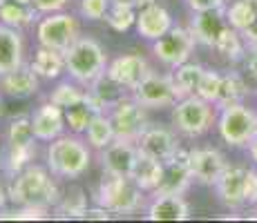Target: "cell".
<instances>
[{"mask_svg": "<svg viewBox=\"0 0 257 223\" xmlns=\"http://www.w3.org/2000/svg\"><path fill=\"white\" fill-rule=\"evenodd\" d=\"M9 199L14 205H34L52 210L61 199V192L45 167L27 165L14 176L12 187H9Z\"/></svg>", "mask_w": 257, "mask_h": 223, "instance_id": "1", "label": "cell"}, {"mask_svg": "<svg viewBox=\"0 0 257 223\" xmlns=\"http://www.w3.org/2000/svg\"><path fill=\"white\" fill-rule=\"evenodd\" d=\"M65 69L76 83L90 87L107 72V54L98 41L81 36L65 52Z\"/></svg>", "mask_w": 257, "mask_h": 223, "instance_id": "2", "label": "cell"}, {"mask_svg": "<svg viewBox=\"0 0 257 223\" xmlns=\"http://www.w3.org/2000/svg\"><path fill=\"white\" fill-rule=\"evenodd\" d=\"M92 163V152L78 136H58L49 141L47 167L54 176L76 178L85 174Z\"/></svg>", "mask_w": 257, "mask_h": 223, "instance_id": "3", "label": "cell"}, {"mask_svg": "<svg viewBox=\"0 0 257 223\" xmlns=\"http://www.w3.org/2000/svg\"><path fill=\"white\" fill-rule=\"evenodd\" d=\"M36 134H34L32 118L18 116L9 123L7 130V143L0 154V163L7 174L16 176L21 170L32 165V158L36 156Z\"/></svg>", "mask_w": 257, "mask_h": 223, "instance_id": "4", "label": "cell"}, {"mask_svg": "<svg viewBox=\"0 0 257 223\" xmlns=\"http://www.w3.org/2000/svg\"><path fill=\"white\" fill-rule=\"evenodd\" d=\"M96 203L112 212V214H132L141 210L143 190L130 176L105 174L96 190Z\"/></svg>", "mask_w": 257, "mask_h": 223, "instance_id": "5", "label": "cell"}, {"mask_svg": "<svg viewBox=\"0 0 257 223\" xmlns=\"http://www.w3.org/2000/svg\"><path fill=\"white\" fill-rule=\"evenodd\" d=\"M217 130L228 145H248L257 136V112L241 103L221 107V114L217 118Z\"/></svg>", "mask_w": 257, "mask_h": 223, "instance_id": "6", "label": "cell"}, {"mask_svg": "<svg viewBox=\"0 0 257 223\" xmlns=\"http://www.w3.org/2000/svg\"><path fill=\"white\" fill-rule=\"evenodd\" d=\"M212 121H215V112H212V103L204 101L201 96H184L175 103L172 110V123L175 130L184 136H201L204 132L210 130Z\"/></svg>", "mask_w": 257, "mask_h": 223, "instance_id": "7", "label": "cell"}, {"mask_svg": "<svg viewBox=\"0 0 257 223\" xmlns=\"http://www.w3.org/2000/svg\"><path fill=\"white\" fill-rule=\"evenodd\" d=\"M36 36L43 47L56 49V52L65 54L67 49L81 38V27H78V21L72 14L54 12V14H47V16L38 23Z\"/></svg>", "mask_w": 257, "mask_h": 223, "instance_id": "8", "label": "cell"}, {"mask_svg": "<svg viewBox=\"0 0 257 223\" xmlns=\"http://www.w3.org/2000/svg\"><path fill=\"white\" fill-rule=\"evenodd\" d=\"M132 96L148 110H164L172 107L179 101V89L175 85V78L166 76V74L150 72L146 78L132 89Z\"/></svg>", "mask_w": 257, "mask_h": 223, "instance_id": "9", "label": "cell"}, {"mask_svg": "<svg viewBox=\"0 0 257 223\" xmlns=\"http://www.w3.org/2000/svg\"><path fill=\"white\" fill-rule=\"evenodd\" d=\"M146 110L135 96L132 98H123L118 101L110 112V118H112V125H114V132H116V138L121 141H132L137 143L141 138V134L148 130V116H146Z\"/></svg>", "mask_w": 257, "mask_h": 223, "instance_id": "10", "label": "cell"}, {"mask_svg": "<svg viewBox=\"0 0 257 223\" xmlns=\"http://www.w3.org/2000/svg\"><path fill=\"white\" fill-rule=\"evenodd\" d=\"M195 43H197V38L190 29L175 27V25H172L164 36L155 41L152 52H155V56L159 58L164 65L179 67L181 63H186L188 58H190L192 49H195Z\"/></svg>", "mask_w": 257, "mask_h": 223, "instance_id": "11", "label": "cell"}, {"mask_svg": "<svg viewBox=\"0 0 257 223\" xmlns=\"http://www.w3.org/2000/svg\"><path fill=\"white\" fill-rule=\"evenodd\" d=\"M188 154L190 152L179 150L172 158H168L164 163V174H161V181L157 185V190L152 194H184L190 185L192 170H190V161H188Z\"/></svg>", "mask_w": 257, "mask_h": 223, "instance_id": "12", "label": "cell"}, {"mask_svg": "<svg viewBox=\"0 0 257 223\" xmlns=\"http://www.w3.org/2000/svg\"><path fill=\"white\" fill-rule=\"evenodd\" d=\"M137 158H139V145L132 141H121V138H116L105 150H101V165H103L105 174L132 176Z\"/></svg>", "mask_w": 257, "mask_h": 223, "instance_id": "13", "label": "cell"}, {"mask_svg": "<svg viewBox=\"0 0 257 223\" xmlns=\"http://www.w3.org/2000/svg\"><path fill=\"white\" fill-rule=\"evenodd\" d=\"M188 161H190L192 176L199 183H204V185H215L219 181V176L226 172V167H228L226 156L219 150H215V147L192 150L188 154Z\"/></svg>", "mask_w": 257, "mask_h": 223, "instance_id": "14", "label": "cell"}, {"mask_svg": "<svg viewBox=\"0 0 257 223\" xmlns=\"http://www.w3.org/2000/svg\"><path fill=\"white\" fill-rule=\"evenodd\" d=\"M137 145H139V150L143 154L157 158V161H161V163H166L168 158H172L181 150L175 134L168 130V127H161V125H148V130L141 134Z\"/></svg>", "mask_w": 257, "mask_h": 223, "instance_id": "15", "label": "cell"}, {"mask_svg": "<svg viewBox=\"0 0 257 223\" xmlns=\"http://www.w3.org/2000/svg\"><path fill=\"white\" fill-rule=\"evenodd\" d=\"M150 72L152 69L143 56H139V54H123V56L114 58L107 65L105 74L110 78H114L118 85H123L125 89H135Z\"/></svg>", "mask_w": 257, "mask_h": 223, "instance_id": "16", "label": "cell"}, {"mask_svg": "<svg viewBox=\"0 0 257 223\" xmlns=\"http://www.w3.org/2000/svg\"><path fill=\"white\" fill-rule=\"evenodd\" d=\"M137 32H139L141 38L155 43L157 38H161L168 29L172 27V18L170 12L166 7H161L157 0L143 5V7L137 9Z\"/></svg>", "mask_w": 257, "mask_h": 223, "instance_id": "17", "label": "cell"}, {"mask_svg": "<svg viewBox=\"0 0 257 223\" xmlns=\"http://www.w3.org/2000/svg\"><path fill=\"white\" fill-rule=\"evenodd\" d=\"M228 18H226V12L221 9H212V12H199L195 14L190 25V32L195 34L197 43L208 45V47L215 49L219 38L224 36V32L228 29Z\"/></svg>", "mask_w": 257, "mask_h": 223, "instance_id": "18", "label": "cell"}, {"mask_svg": "<svg viewBox=\"0 0 257 223\" xmlns=\"http://www.w3.org/2000/svg\"><path fill=\"white\" fill-rule=\"evenodd\" d=\"M32 125H34V134H36L38 141H54L58 138L65 130V110L56 103H43L32 116Z\"/></svg>", "mask_w": 257, "mask_h": 223, "instance_id": "19", "label": "cell"}, {"mask_svg": "<svg viewBox=\"0 0 257 223\" xmlns=\"http://www.w3.org/2000/svg\"><path fill=\"white\" fill-rule=\"evenodd\" d=\"M246 172L248 167H226V172L219 176V181L215 183L217 194L224 205L228 207H241L246 203Z\"/></svg>", "mask_w": 257, "mask_h": 223, "instance_id": "20", "label": "cell"}, {"mask_svg": "<svg viewBox=\"0 0 257 223\" xmlns=\"http://www.w3.org/2000/svg\"><path fill=\"white\" fill-rule=\"evenodd\" d=\"M25 45L23 36L16 27L0 23V76L23 67Z\"/></svg>", "mask_w": 257, "mask_h": 223, "instance_id": "21", "label": "cell"}, {"mask_svg": "<svg viewBox=\"0 0 257 223\" xmlns=\"http://www.w3.org/2000/svg\"><path fill=\"white\" fill-rule=\"evenodd\" d=\"M146 216L150 221H186L190 216V205L181 194H157Z\"/></svg>", "mask_w": 257, "mask_h": 223, "instance_id": "22", "label": "cell"}, {"mask_svg": "<svg viewBox=\"0 0 257 223\" xmlns=\"http://www.w3.org/2000/svg\"><path fill=\"white\" fill-rule=\"evenodd\" d=\"M38 78L41 76L34 72L32 65L29 67L23 65L14 69V72L5 74V76H0V89L14 98H27L38 92Z\"/></svg>", "mask_w": 257, "mask_h": 223, "instance_id": "23", "label": "cell"}, {"mask_svg": "<svg viewBox=\"0 0 257 223\" xmlns=\"http://www.w3.org/2000/svg\"><path fill=\"white\" fill-rule=\"evenodd\" d=\"M101 112H103V107L98 105L96 98H94L90 94V89H87L83 101H78L76 105L65 107V125L70 127L74 134H83L87 130V125L92 123V118Z\"/></svg>", "mask_w": 257, "mask_h": 223, "instance_id": "24", "label": "cell"}, {"mask_svg": "<svg viewBox=\"0 0 257 223\" xmlns=\"http://www.w3.org/2000/svg\"><path fill=\"white\" fill-rule=\"evenodd\" d=\"M161 174H164V163L157 161V158L143 154L139 150V158H137V165L132 170V181L141 187L143 192H155L157 185L161 181Z\"/></svg>", "mask_w": 257, "mask_h": 223, "instance_id": "25", "label": "cell"}, {"mask_svg": "<svg viewBox=\"0 0 257 223\" xmlns=\"http://www.w3.org/2000/svg\"><path fill=\"white\" fill-rule=\"evenodd\" d=\"M32 69L38 74L41 78H58L65 69V54L63 52H56V49H49V47H43L34 54V61H32Z\"/></svg>", "mask_w": 257, "mask_h": 223, "instance_id": "26", "label": "cell"}, {"mask_svg": "<svg viewBox=\"0 0 257 223\" xmlns=\"http://www.w3.org/2000/svg\"><path fill=\"white\" fill-rule=\"evenodd\" d=\"M85 136H87V145L94 147V150H105L110 143L116 141V132H114V125H112V118L110 114L101 112L92 118V123L87 125L85 130Z\"/></svg>", "mask_w": 257, "mask_h": 223, "instance_id": "27", "label": "cell"}, {"mask_svg": "<svg viewBox=\"0 0 257 223\" xmlns=\"http://www.w3.org/2000/svg\"><path fill=\"white\" fill-rule=\"evenodd\" d=\"M38 16L34 5H25L18 0H0V23L9 27L21 29L25 25L34 23Z\"/></svg>", "mask_w": 257, "mask_h": 223, "instance_id": "28", "label": "cell"}, {"mask_svg": "<svg viewBox=\"0 0 257 223\" xmlns=\"http://www.w3.org/2000/svg\"><path fill=\"white\" fill-rule=\"evenodd\" d=\"M248 94V83L239 76V74L230 72L221 76V85H219V94H217V101L215 105L226 107V105H235V103H241L244 96Z\"/></svg>", "mask_w": 257, "mask_h": 223, "instance_id": "29", "label": "cell"}, {"mask_svg": "<svg viewBox=\"0 0 257 223\" xmlns=\"http://www.w3.org/2000/svg\"><path fill=\"white\" fill-rule=\"evenodd\" d=\"M204 72L206 69L201 65H197V63H181L179 67H175V74H172V78H175V85L179 89V96H195L197 89H199V83L201 78H204Z\"/></svg>", "mask_w": 257, "mask_h": 223, "instance_id": "30", "label": "cell"}, {"mask_svg": "<svg viewBox=\"0 0 257 223\" xmlns=\"http://www.w3.org/2000/svg\"><path fill=\"white\" fill-rule=\"evenodd\" d=\"M90 94L94 98H96V103L103 107V112H105V107H114L118 101H123L125 98V87L118 85L114 78H110L107 74H103L101 78H98L96 83H92L90 85Z\"/></svg>", "mask_w": 257, "mask_h": 223, "instance_id": "31", "label": "cell"}, {"mask_svg": "<svg viewBox=\"0 0 257 223\" xmlns=\"http://www.w3.org/2000/svg\"><path fill=\"white\" fill-rule=\"evenodd\" d=\"M87 210V196L83 187H70L56 203V216L61 219H83Z\"/></svg>", "mask_w": 257, "mask_h": 223, "instance_id": "32", "label": "cell"}, {"mask_svg": "<svg viewBox=\"0 0 257 223\" xmlns=\"http://www.w3.org/2000/svg\"><path fill=\"white\" fill-rule=\"evenodd\" d=\"M103 21L110 25L114 32H127L132 25H137V7H130V5H114V3H112Z\"/></svg>", "mask_w": 257, "mask_h": 223, "instance_id": "33", "label": "cell"}, {"mask_svg": "<svg viewBox=\"0 0 257 223\" xmlns=\"http://www.w3.org/2000/svg\"><path fill=\"white\" fill-rule=\"evenodd\" d=\"M217 52L224 54V56H228L230 61H237V58L244 56V36H241L237 29L228 27L224 32V36L219 38V43H217Z\"/></svg>", "mask_w": 257, "mask_h": 223, "instance_id": "34", "label": "cell"}, {"mask_svg": "<svg viewBox=\"0 0 257 223\" xmlns=\"http://www.w3.org/2000/svg\"><path fill=\"white\" fill-rule=\"evenodd\" d=\"M85 98V89H81L78 85H74V83H61L56 89H52V94H49V101L56 103V105H61L63 110L70 105H76L78 101H83Z\"/></svg>", "mask_w": 257, "mask_h": 223, "instance_id": "35", "label": "cell"}, {"mask_svg": "<svg viewBox=\"0 0 257 223\" xmlns=\"http://www.w3.org/2000/svg\"><path fill=\"white\" fill-rule=\"evenodd\" d=\"M45 207H34V205H14L12 210L3 207L0 210V219L5 221H34V219H47Z\"/></svg>", "mask_w": 257, "mask_h": 223, "instance_id": "36", "label": "cell"}, {"mask_svg": "<svg viewBox=\"0 0 257 223\" xmlns=\"http://www.w3.org/2000/svg\"><path fill=\"white\" fill-rule=\"evenodd\" d=\"M219 85H221V74L206 69L204 78H201V83H199V89H197V96H201L208 103H215L217 94H219Z\"/></svg>", "mask_w": 257, "mask_h": 223, "instance_id": "37", "label": "cell"}, {"mask_svg": "<svg viewBox=\"0 0 257 223\" xmlns=\"http://www.w3.org/2000/svg\"><path fill=\"white\" fill-rule=\"evenodd\" d=\"M112 0H81V16L87 21H103Z\"/></svg>", "mask_w": 257, "mask_h": 223, "instance_id": "38", "label": "cell"}, {"mask_svg": "<svg viewBox=\"0 0 257 223\" xmlns=\"http://www.w3.org/2000/svg\"><path fill=\"white\" fill-rule=\"evenodd\" d=\"M244 72L253 83H257V45H250V52L244 54Z\"/></svg>", "mask_w": 257, "mask_h": 223, "instance_id": "39", "label": "cell"}, {"mask_svg": "<svg viewBox=\"0 0 257 223\" xmlns=\"http://www.w3.org/2000/svg\"><path fill=\"white\" fill-rule=\"evenodd\" d=\"M70 0H32V5L36 7L38 14H54V12H61Z\"/></svg>", "mask_w": 257, "mask_h": 223, "instance_id": "40", "label": "cell"}, {"mask_svg": "<svg viewBox=\"0 0 257 223\" xmlns=\"http://www.w3.org/2000/svg\"><path fill=\"white\" fill-rule=\"evenodd\" d=\"M186 3L195 14L212 12V9H224V0H186Z\"/></svg>", "mask_w": 257, "mask_h": 223, "instance_id": "41", "label": "cell"}, {"mask_svg": "<svg viewBox=\"0 0 257 223\" xmlns=\"http://www.w3.org/2000/svg\"><path fill=\"white\" fill-rule=\"evenodd\" d=\"M246 203H257V170L246 172Z\"/></svg>", "mask_w": 257, "mask_h": 223, "instance_id": "42", "label": "cell"}, {"mask_svg": "<svg viewBox=\"0 0 257 223\" xmlns=\"http://www.w3.org/2000/svg\"><path fill=\"white\" fill-rule=\"evenodd\" d=\"M83 219H98V221H107L112 219V212L107 210V207L98 205V207H87L85 214H83Z\"/></svg>", "mask_w": 257, "mask_h": 223, "instance_id": "43", "label": "cell"}, {"mask_svg": "<svg viewBox=\"0 0 257 223\" xmlns=\"http://www.w3.org/2000/svg\"><path fill=\"white\" fill-rule=\"evenodd\" d=\"M114 5H130V7H143V5H148V3H152V0H112Z\"/></svg>", "mask_w": 257, "mask_h": 223, "instance_id": "44", "label": "cell"}, {"mask_svg": "<svg viewBox=\"0 0 257 223\" xmlns=\"http://www.w3.org/2000/svg\"><path fill=\"white\" fill-rule=\"evenodd\" d=\"M248 152H250V158H253V161L257 163V136L248 143Z\"/></svg>", "mask_w": 257, "mask_h": 223, "instance_id": "45", "label": "cell"}, {"mask_svg": "<svg viewBox=\"0 0 257 223\" xmlns=\"http://www.w3.org/2000/svg\"><path fill=\"white\" fill-rule=\"evenodd\" d=\"M5 201H7V196H5V190H3V185H0V210L5 207Z\"/></svg>", "mask_w": 257, "mask_h": 223, "instance_id": "46", "label": "cell"}, {"mask_svg": "<svg viewBox=\"0 0 257 223\" xmlns=\"http://www.w3.org/2000/svg\"><path fill=\"white\" fill-rule=\"evenodd\" d=\"M18 3H25V5H32V0H18Z\"/></svg>", "mask_w": 257, "mask_h": 223, "instance_id": "47", "label": "cell"}, {"mask_svg": "<svg viewBox=\"0 0 257 223\" xmlns=\"http://www.w3.org/2000/svg\"><path fill=\"white\" fill-rule=\"evenodd\" d=\"M0 114H3V103H0Z\"/></svg>", "mask_w": 257, "mask_h": 223, "instance_id": "48", "label": "cell"}]
</instances>
